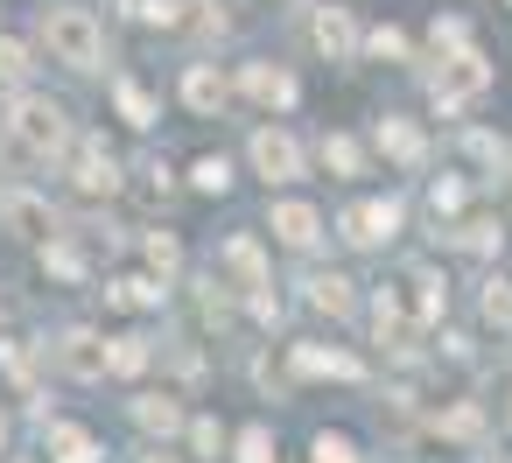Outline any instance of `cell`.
I'll return each mask as SVG.
<instances>
[{"label": "cell", "instance_id": "obj_27", "mask_svg": "<svg viewBox=\"0 0 512 463\" xmlns=\"http://www.w3.org/2000/svg\"><path fill=\"white\" fill-rule=\"evenodd\" d=\"M414 288H421V295H414V302H421V316H442V302H449V288H442L435 274H414Z\"/></svg>", "mask_w": 512, "mask_h": 463}, {"label": "cell", "instance_id": "obj_30", "mask_svg": "<svg viewBox=\"0 0 512 463\" xmlns=\"http://www.w3.org/2000/svg\"><path fill=\"white\" fill-rule=\"evenodd\" d=\"M148 260H155L162 274H176V260H183V253H176V239H169V232H155V239H148Z\"/></svg>", "mask_w": 512, "mask_h": 463}, {"label": "cell", "instance_id": "obj_5", "mask_svg": "<svg viewBox=\"0 0 512 463\" xmlns=\"http://www.w3.org/2000/svg\"><path fill=\"white\" fill-rule=\"evenodd\" d=\"M253 169H260L267 183H295V176H302V148H295L288 134L260 127V134H253Z\"/></svg>", "mask_w": 512, "mask_h": 463}, {"label": "cell", "instance_id": "obj_23", "mask_svg": "<svg viewBox=\"0 0 512 463\" xmlns=\"http://www.w3.org/2000/svg\"><path fill=\"white\" fill-rule=\"evenodd\" d=\"M323 162H330L337 176H358V141H344V134H330V141H323Z\"/></svg>", "mask_w": 512, "mask_h": 463}, {"label": "cell", "instance_id": "obj_14", "mask_svg": "<svg viewBox=\"0 0 512 463\" xmlns=\"http://www.w3.org/2000/svg\"><path fill=\"white\" fill-rule=\"evenodd\" d=\"M183 99H190L197 113H218V106H225V78H218L211 64H197V71L183 78Z\"/></svg>", "mask_w": 512, "mask_h": 463}, {"label": "cell", "instance_id": "obj_24", "mask_svg": "<svg viewBox=\"0 0 512 463\" xmlns=\"http://www.w3.org/2000/svg\"><path fill=\"white\" fill-rule=\"evenodd\" d=\"M190 183H197V190H225V183H232V162H225V155H204V162L190 169Z\"/></svg>", "mask_w": 512, "mask_h": 463}, {"label": "cell", "instance_id": "obj_17", "mask_svg": "<svg viewBox=\"0 0 512 463\" xmlns=\"http://www.w3.org/2000/svg\"><path fill=\"white\" fill-rule=\"evenodd\" d=\"M134 421H141V428H155V435H176V428H183L176 400H162V393H141V400H134Z\"/></svg>", "mask_w": 512, "mask_h": 463}, {"label": "cell", "instance_id": "obj_32", "mask_svg": "<svg viewBox=\"0 0 512 463\" xmlns=\"http://www.w3.org/2000/svg\"><path fill=\"white\" fill-rule=\"evenodd\" d=\"M372 50H379V57H407V36H400V29H372Z\"/></svg>", "mask_w": 512, "mask_h": 463}, {"label": "cell", "instance_id": "obj_26", "mask_svg": "<svg viewBox=\"0 0 512 463\" xmlns=\"http://www.w3.org/2000/svg\"><path fill=\"white\" fill-rule=\"evenodd\" d=\"M239 463H274V435L267 428H246L239 435Z\"/></svg>", "mask_w": 512, "mask_h": 463}, {"label": "cell", "instance_id": "obj_33", "mask_svg": "<svg viewBox=\"0 0 512 463\" xmlns=\"http://www.w3.org/2000/svg\"><path fill=\"white\" fill-rule=\"evenodd\" d=\"M463 246H477V253H491V246H498V225H463Z\"/></svg>", "mask_w": 512, "mask_h": 463}, {"label": "cell", "instance_id": "obj_7", "mask_svg": "<svg viewBox=\"0 0 512 463\" xmlns=\"http://www.w3.org/2000/svg\"><path fill=\"white\" fill-rule=\"evenodd\" d=\"M316 50H323L330 64L358 57V29H351V8H316Z\"/></svg>", "mask_w": 512, "mask_h": 463}, {"label": "cell", "instance_id": "obj_4", "mask_svg": "<svg viewBox=\"0 0 512 463\" xmlns=\"http://www.w3.org/2000/svg\"><path fill=\"white\" fill-rule=\"evenodd\" d=\"M57 365H64L71 379H106V372H113V344H106L99 330H64V337H57Z\"/></svg>", "mask_w": 512, "mask_h": 463}, {"label": "cell", "instance_id": "obj_3", "mask_svg": "<svg viewBox=\"0 0 512 463\" xmlns=\"http://www.w3.org/2000/svg\"><path fill=\"white\" fill-rule=\"evenodd\" d=\"M8 127H15V141H22L29 155H64V141H71V134H64V113H57L50 99H22Z\"/></svg>", "mask_w": 512, "mask_h": 463}, {"label": "cell", "instance_id": "obj_22", "mask_svg": "<svg viewBox=\"0 0 512 463\" xmlns=\"http://www.w3.org/2000/svg\"><path fill=\"white\" fill-rule=\"evenodd\" d=\"M29 78V50L15 36H0V85H22Z\"/></svg>", "mask_w": 512, "mask_h": 463}, {"label": "cell", "instance_id": "obj_15", "mask_svg": "<svg viewBox=\"0 0 512 463\" xmlns=\"http://www.w3.org/2000/svg\"><path fill=\"white\" fill-rule=\"evenodd\" d=\"M309 302H316L323 316H351V309H358V302H351V281H344V274H316V281H309Z\"/></svg>", "mask_w": 512, "mask_h": 463}, {"label": "cell", "instance_id": "obj_13", "mask_svg": "<svg viewBox=\"0 0 512 463\" xmlns=\"http://www.w3.org/2000/svg\"><path fill=\"white\" fill-rule=\"evenodd\" d=\"M50 456H57V463H99V442H92L85 428L57 421V428H50Z\"/></svg>", "mask_w": 512, "mask_h": 463}, {"label": "cell", "instance_id": "obj_34", "mask_svg": "<svg viewBox=\"0 0 512 463\" xmlns=\"http://www.w3.org/2000/svg\"><path fill=\"white\" fill-rule=\"evenodd\" d=\"M190 442L211 456V449H218V421H190Z\"/></svg>", "mask_w": 512, "mask_h": 463}, {"label": "cell", "instance_id": "obj_20", "mask_svg": "<svg viewBox=\"0 0 512 463\" xmlns=\"http://www.w3.org/2000/svg\"><path fill=\"white\" fill-rule=\"evenodd\" d=\"M113 99H120V113H127V127H148V120H155V99H148L141 85H120Z\"/></svg>", "mask_w": 512, "mask_h": 463}, {"label": "cell", "instance_id": "obj_29", "mask_svg": "<svg viewBox=\"0 0 512 463\" xmlns=\"http://www.w3.org/2000/svg\"><path fill=\"white\" fill-rule=\"evenodd\" d=\"M470 148H477L491 169H505V176H512V148H505V141H491V134H470Z\"/></svg>", "mask_w": 512, "mask_h": 463}, {"label": "cell", "instance_id": "obj_9", "mask_svg": "<svg viewBox=\"0 0 512 463\" xmlns=\"http://www.w3.org/2000/svg\"><path fill=\"white\" fill-rule=\"evenodd\" d=\"M0 225L22 232V239H43L50 232V204L43 197H0Z\"/></svg>", "mask_w": 512, "mask_h": 463}, {"label": "cell", "instance_id": "obj_10", "mask_svg": "<svg viewBox=\"0 0 512 463\" xmlns=\"http://www.w3.org/2000/svg\"><path fill=\"white\" fill-rule=\"evenodd\" d=\"M372 141H379V155H393L400 169H414V162H421V134H414L407 120H379V127H372Z\"/></svg>", "mask_w": 512, "mask_h": 463}, {"label": "cell", "instance_id": "obj_28", "mask_svg": "<svg viewBox=\"0 0 512 463\" xmlns=\"http://www.w3.org/2000/svg\"><path fill=\"white\" fill-rule=\"evenodd\" d=\"M316 463H358L351 435H316Z\"/></svg>", "mask_w": 512, "mask_h": 463}, {"label": "cell", "instance_id": "obj_2", "mask_svg": "<svg viewBox=\"0 0 512 463\" xmlns=\"http://www.w3.org/2000/svg\"><path fill=\"white\" fill-rule=\"evenodd\" d=\"M484 85H491V64H484L477 50H456V57H442V71L428 78V92H435V106H442V113H456V106H463V99H477Z\"/></svg>", "mask_w": 512, "mask_h": 463}, {"label": "cell", "instance_id": "obj_6", "mask_svg": "<svg viewBox=\"0 0 512 463\" xmlns=\"http://www.w3.org/2000/svg\"><path fill=\"white\" fill-rule=\"evenodd\" d=\"M393 225H400V204H393V197L344 211V239H351V246H379V239H393Z\"/></svg>", "mask_w": 512, "mask_h": 463}, {"label": "cell", "instance_id": "obj_31", "mask_svg": "<svg viewBox=\"0 0 512 463\" xmlns=\"http://www.w3.org/2000/svg\"><path fill=\"white\" fill-rule=\"evenodd\" d=\"M442 435H477V407H449L442 414Z\"/></svg>", "mask_w": 512, "mask_h": 463}, {"label": "cell", "instance_id": "obj_18", "mask_svg": "<svg viewBox=\"0 0 512 463\" xmlns=\"http://www.w3.org/2000/svg\"><path fill=\"white\" fill-rule=\"evenodd\" d=\"M295 372H337V379H358V358H344V351H316V344H302V351H295Z\"/></svg>", "mask_w": 512, "mask_h": 463}, {"label": "cell", "instance_id": "obj_11", "mask_svg": "<svg viewBox=\"0 0 512 463\" xmlns=\"http://www.w3.org/2000/svg\"><path fill=\"white\" fill-rule=\"evenodd\" d=\"M78 190H85V197H113V190H120V169H113L106 148H85V155H78Z\"/></svg>", "mask_w": 512, "mask_h": 463}, {"label": "cell", "instance_id": "obj_8", "mask_svg": "<svg viewBox=\"0 0 512 463\" xmlns=\"http://www.w3.org/2000/svg\"><path fill=\"white\" fill-rule=\"evenodd\" d=\"M274 239L281 246H316L323 239V218L309 204H274Z\"/></svg>", "mask_w": 512, "mask_h": 463}, {"label": "cell", "instance_id": "obj_35", "mask_svg": "<svg viewBox=\"0 0 512 463\" xmlns=\"http://www.w3.org/2000/svg\"><path fill=\"white\" fill-rule=\"evenodd\" d=\"M463 204V183H435V211H456Z\"/></svg>", "mask_w": 512, "mask_h": 463}, {"label": "cell", "instance_id": "obj_1", "mask_svg": "<svg viewBox=\"0 0 512 463\" xmlns=\"http://www.w3.org/2000/svg\"><path fill=\"white\" fill-rule=\"evenodd\" d=\"M43 43H50V57L71 64V71H99V57H106V29H99L92 8H50V15H43Z\"/></svg>", "mask_w": 512, "mask_h": 463}, {"label": "cell", "instance_id": "obj_12", "mask_svg": "<svg viewBox=\"0 0 512 463\" xmlns=\"http://www.w3.org/2000/svg\"><path fill=\"white\" fill-rule=\"evenodd\" d=\"M246 92L267 99V106H295V78L288 71H267V64H246Z\"/></svg>", "mask_w": 512, "mask_h": 463}, {"label": "cell", "instance_id": "obj_37", "mask_svg": "<svg viewBox=\"0 0 512 463\" xmlns=\"http://www.w3.org/2000/svg\"><path fill=\"white\" fill-rule=\"evenodd\" d=\"M505 421H512V407H505Z\"/></svg>", "mask_w": 512, "mask_h": 463}, {"label": "cell", "instance_id": "obj_19", "mask_svg": "<svg viewBox=\"0 0 512 463\" xmlns=\"http://www.w3.org/2000/svg\"><path fill=\"white\" fill-rule=\"evenodd\" d=\"M141 365H148V337H113V372L134 379Z\"/></svg>", "mask_w": 512, "mask_h": 463}, {"label": "cell", "instance_id": "obj_25", "mask_svg": "<svg viewBox=\"0 0 512 463\" xmlns=\"http://www.w3.org/2000/svg\"><path fill=\"white\" fill-rule=\"evenodd\" d=\"M484 316L512 330V281H484Z\"/></svg>", "mask_w": 512, "mask_h": 463}, {"label": "cell", "instance_id": "obj_38", "mask_svg": "<svg viewBox=\"0 0 512 463\" xmlns=\"http://www.w3.org/2000/svg\"><path fill=\"white\" fill-rule=\"evenodd\" d=\"M0 435H8V428H0Z\"/></svg>", "mask_w": 512, "mask_h": 463}, {"label": "cell", "instance_id": "obj_16", "mask_svg": "<svg viewBox=\"0 0 512 463\" xmlns=\"http://www.w3.org/2000/svg\"><path fill=\"white\" fill-rule=\"evenodd\" d=\"M225 267H232L246 288H267V260H260V246H253V239H232V246H225Z\"/></svg>", "mask_w": 512, "mask_h": 463}, {"label": "cell", "instance_id": "obj_36", "mask_svg": "<svg viewBox=\"0 0 512 463\" xmlns=\"http://www.w3.org/2000/svg\"><path fill=\"white\" fill-rule=\"evenodd\" d=\"M141 463H176V456H141Z\"/></svg>", "mask_w": 512, "mask_h": 463}, {"label": "cell", "instance_id": "obj_21", "mask_svg": "<svg viewBox=\"0 0 512 463\" xmlns=\"http://www.w3.org/2000/svg\"><path fill=\"white\" fill-rule=\"evenodd\" d=\"M113 302H127V309H155V302H162V288H155V281H134V274H127V281H113Z\"/></svg>", "mask_w": 512, "mask_h": 463}]
</instances>
